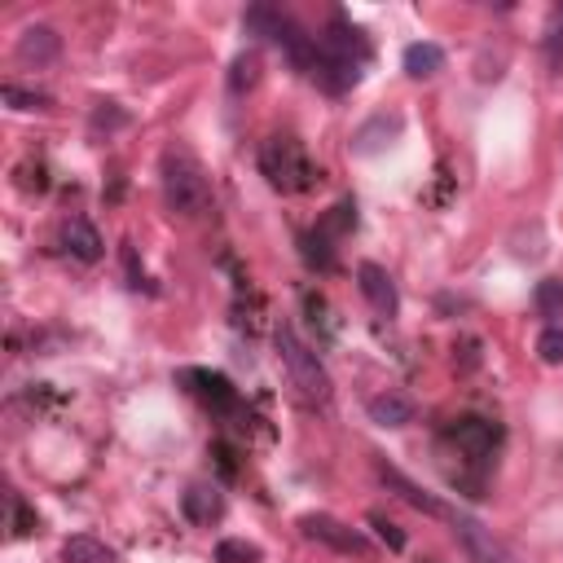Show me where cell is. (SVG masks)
I'll return each instance as SVG.
<instances>
[{
  "label": "cell",
  "mask_w": 563,
  "mask_h": 563,
  "mask_svg": "<svg viewBox=\"0 0 563 563\" xmlns=\"http://www.w3.org/2000/svg\"><path fill=\"white\" fill-rule=\"evenodd\" d=\"M158 189H163V207L180 220H198V216L211 211V180H207L202 163L189 150H167L163 154Z\"/></svg>",
  "instance_id": "cell-1"
},
{
  "label": "cell",
  "mask_w": 563,
  "mask_h": 563,
  "mask_svg": "<svg viewBox=\"0 0 563 563\" xmlns=\"http://www.w3.org/2000/svg\"><path fill=\"white\" fill-rule=\"evenodd\" d=\"M273 347H277V361L286 365V374H290V387L303 396V400H312V405H325L330 396H334V383H330V369L321 365V356L290 330V325H277V334H273Z\"/></svg>",
  "instance_id": "cell-2"
},
{
  "label": "cell",
  "mask_w": 563,
  "mask_h": 563,
  "mask_svg": "<svg viewBox=\"0 0 563 563\" xmlns=\"http://www.w3.org/2000/svg\"><path fill=\"white\" fill-rule=\"evenodd\" d=\"M260 167H264L268 185L282 189V194H303V189H312L317 176H321L295 136H268V141L260 145Z\"/></svg>",
  "instance_id": "cell-3"
},
{
  "label": "cell",
  "mask_w": 563,
  "mask_h": 563,
  "mask_svg": "<svg viewBox=\"0 0 563 563\" xmlns=\"http://www.w3.org/2000/svg\"><path fill=\"white\" fill-rule=\"evenodd\" d=\"M299 532L321 541V545H330V550H339V554H365L369 550L365 537L356 528H347L343 519H334V515H299Z\"/></svg>",
  "instance_id": "cell-4"
},
{
  "label": "cell",
  "mask_w": 563,
  "mask_h": 563,
  "mask_svg": "<svg viewBox=\"0 0 563 563\" xmlns=\"http://www.w3.org/2000/svg\"><path fill=\"white\" fill-rule=\"evenodd\" d=\"M356 286H361L365 303H369L378 317H396V308H400V295H396V282H391V273H387L383 264H374V260H361V264H356Z\"/></svg>",
  "instance_id": "cell-5"
},
{
  "label": "cell",
  "mask_w": 563,
  "mask_h": 563,
  "mask_svg": "<svg viewBox=\"0 0 563 563\" xmlns=\"http://www.w3.org/2000/svg\"><path fill=\"white\" fill-rule=\"evenodd\" d=\"M57 53H62V35L53 26H44V22L22 26L18 40H13V57L22 66H48V62H57Z\"/></svg>",
  "instance_id": "cell-6"
},
{
  "label": "cell",
  "mask_w": 563,
  "mask_h": 563,
  "mask_svg": "<svg viewBox=\"0 0 563 563\" xmlns=\"http://www.w3.org/2000/svg\"><path fill=\"white\" fill-rule=\"evenodd\" d=\"M378 479H383L387 488H396V497H400V501H409L413 510H422V515H431V519H453V510H449L435 493H427L422 484H413V479H409V475H400L396 466L378 462Z\"/></svg>",
  "instance_id": "cell-7"
},
{
  "label": "cell",
  "mask_w": 563,
  "mask_h": 563,
  "mask_svg": "<svg viewBox=\"0 0 563 563\" xmlns=\"http://www.w3.org/2000/svg\"><path fill=\"white\" fill-rule=\"evenodd\" d=\"M365 413H369V422H374V427H387V431H396V427H409V422H413L418 405H413L405 391L387 387V391H374V396L365 400Z\"/></svg>",
  "instance_id": "cell-8"
},
{
  "label": "cell",
  "mask_w": 563,
  "mask_h": 563,
  "mask_svg": "<svg viewBox=\"0 0 563 563\" xmlns=\"http://www.w3.org/2000/svg\"><path fill=\"white\" fill-rule=\"evenodd\" d=\"M453 532L462 537V545H466V554H471L475 563H510V554L493 541V532H488L479 519H471V515H453Z\"/></svg>",
  "instance_id": "cell-9"
},
{
  "label": "cell",
  "mask_w": 563,
  "mask_h": 563,
  "mask_svg": "<svg viewBox=\"0 0 563 563\" xmlns=\"http://www.w3.org/2000/svg\"><path fill=\"white\" fill-rule=\"evenodd\" d=\"M62 242H66V251H70L79 264H97V260L106 255V242H101V233H97V224H92L88 216H66Z\"/></svg>",
  "instance_id": "cell-10"
},
{
  "label": "cell",
  "mask_w": 563,
  "mask_h": 563,
  "mask_svg": "<svg viewBox=\"0 0 563 563\" xmlns=\"http://www.w3.org/2000/svg\"><path fill=\"white\" fill-rule=\"evenodd\" d=\"M62 563H119V554L101 537L79 532V537H66L62 541Z\"/></svg>",
  "instance_id": "cell-11"
},
{
  "label": "cell",
  "mask_w": 563,
  "mask_h": 563,
  "mask_svg": "<svg viewBox=\"0 0 563 563\" xmlns=\"http://www.w3.org/2000/svg\"><path fill=\"white\" fill-rule=\"evenodd\" d=\"M400 62H405V75H409V79H431V75L444 66V48L431 44V40H418V44L405 48Z\"/></svg>",
  "instance_id": "cell-12"
},
{
  "label": "cell",
  "mask_w": 563,
  "mask_h": 563,
  "mask_svg": "<svg viewBox=\"0 0 563 563\" xmlns=\"http://www.w3.org/2000/svg\"><path fill=\"white\" fill-rule=\"evenodd\" d=\"M220 510H224V501H220L216 488L194 484V488L185 493V515H189L194 523H211V519H220Z\"/></svg>",
  "instance_id": "cell-13"
},
{
  "label": "cell",
  "mask_w": 563,
  "mask_h": 563,
  "mask_svg": "<svg viewBox=\"0 0 563 563\" xmlns=\"http://www.w3.org/2000/svg\"><path fill=\"white\" fill-rule=\"evenodd\" d=\"M260 70H264V62H260V53L255 48H246V53H238L233 57V66H229V92H251L255 84H260Z\"/></svg>",
  "instance_id": "cell-14"
},
{
  "label": "cell",
  "mask_w": 563,
  "mask_h": 563,
  "mask_svg": "<svg viewBox=\"0 0 563 563\" xmlns=\"http://www.w3.org/2000/svg\"><path fill=\"white\" fill-rule=\"evenodd\" d=\"M532 308L541 317H563V282L559 277H541L532 290Z\"/></svg>",
  "instance_id": "cell-15"
},
{
  "label": "cell",
  "mask_w": 563,
  "mask_h": 563,
  "mask_svg": "<svg viewBox=\"0 0 563 563\" xmlns=\"http://www.w3.org/2000/svg\"><path fill=\"white\" fill-rule=\"evenodd\" d=\"M0 97H4L9 110H48V106H53L48 92H35V88H22V84H4Z\"/></svg>",
  "instance_id": "cell-16"
},
{
  "label": "cell",
  "mask_w": 563,
  "mask_h": 563,
  "mask_svg": "<svg viewBox=\"0 0 563 563\" xmlns=\"http://www.w3.org/2000/svg\"><path fill=\"white\" fill-rule=\"evenodd\" d=\"M88 123H92V132H106V136H110V132L128 128V110H119V101H101Z\"/></svg>",
  "instance_id": "cell-17"
},
{
  "label": "cell",
  "mask_w": 563,
  "mask_h": 563,
  "mask_svg": "<svg viewBox=\"0 0 563 563\" xmlns=\"http://www.w3.org/2000/svg\"><path fill=\"white\" fill-rule=\"evenodd\" d=\"M260 559V550L251 545V541H238V537H224L220 545H216V563H255Z\"/></svg>",
  "instance_id": "cell-18"
},
{
  "label": "cell",
  "mask_w": 563,
  "mask_h": 563,
  "mask_svg": "<svg viewBox=\"0 0 563 563\" xmlns=\"http://www.w3.org/2000/svg\"><path fill=\"white\" fill-rule=\"evenodd\" d=\"M537 356L545 365H563V325H545L537 334Z\"/></svg>",
  "instance_id": "cell-19"
},
{
  "label": "cell",
  "mask_w": 563,
  "mask_h": 563,
  "mask_svg": "<svg viewBox=\"0 0 563 563\" xmlns=\"http://www.w3.org/2000/svg\"><path fill=\"white\" fill-rule=\"evenodd\" d=\"M545 62L559 70L563 66V4L550 13V26H545Z\"/></svg>",
  "instance_id": "cell-20"
},
{
  "label": "cell",
  "mask_w": 563,
  "mask_h": 563,
  "mask_svg": "<svg viewBox=\"0 0 563 563\" xmlns=\"http://www.w3.org/2000/svg\"><path fill=\"white\" fill-rule=\"evenodd\" d=\"M369 523L378 528V537H383V541H387L391 550H405V532H400V528H396L391 519H383V515H369Z\"/></svg>",
  "instance_id": "cell-21"
}]
</instances>
